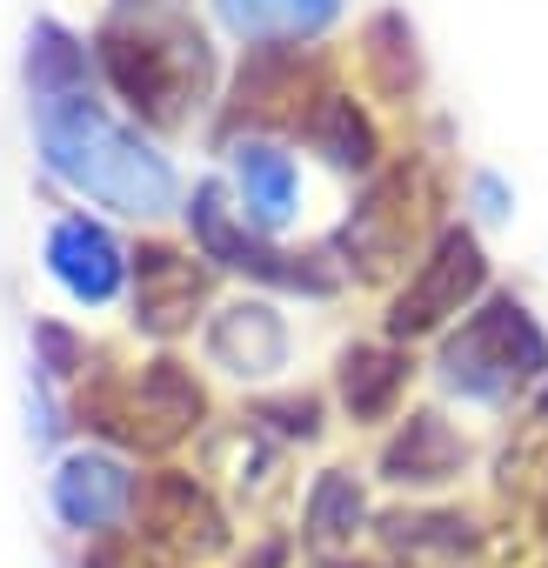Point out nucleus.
<instances>
[{"mask_svg":"<svg viewBox=\"0 0 548 568\" xmlns=\"http://www.w3.org/2000/svg\"><path fill=\"white\" fill-rule=\"evenodd\" d=\"M34 134H41L48 168L68 187L94 194L101 207H121V214H168L174 207V168L134 128H121L88 88L34 94Z\"/></svg>","mask_w":548,"mask_h":568,"instance_id":"1","label":"nucleus"},{"mask_svg":"<svg viewBox=\"0 0 548 568\" xmlns=\"http://www.w3.org/2000/svg\"><path fill=\"white\" fill-rule=\"evenodd\" d=\"M94 54L114 81V94L154 128L181 121L187 101L207 94V41L181 21H148V14L141 21H108Z\"/></svg>","mask_w":548,"mask_h":568,"instance_id":"2","label":"nucleus"},{"mask_svg":"<svg viewBox=\"0 0 548 568\" xmlns=\"http://www.w3.org/2000/svg\"><path fill=\"white\" fill-rule=\"evenodd\" d=\"M548 368V335L535 328V315L521 302H488L481 315H468V328L442 348V375L448 388L475 395V402H495L508 395L515 382H535Z\"/></svg>","mask_w":548,"mask_h":568,"instance_id":"3","label":"nucleus"},{"mask_svg":"<svg viewBox=\"0 0 548 568\" xmlns=\"http://www.w3.org/2000/svg\"><path fill=\"white\" fill-rule=\"evenodd\" d=\"M81 415H88L101 435L128 442V448H168V442H181V435L194 428L201 388L181 375V362H148L141 375L101 382L94 395H81Z\"/></svg>","mask_w":548,"mask_h":568,"instance_id":"4","label":"nucleus"},{"mask_svg":"<svg viewBox=\"0 0 548 568\" xmlns=\"http://www.w3.org/2000/svg\"><path fill=\"white\" fill-rule=\"evenodd\" d=\"M187 221H194V241L207 247V261H221V267H241V274H254V281H274V288L335 295V274H328V267H315L308 254H282V247H267L254 221L241 227V221L227 214V194H221L214 181H201V187H194V201H187Z\"/></svg>","mask_w":548,"mask_h":568,"instance_id":"5","label":"nucleus"},{"mask_svg":"<svg viewBox=\"0 0 548 568\" xmlns=\"http://www.w3.org/2000/svg\"><path fill=\"white\" fill-rule=\"evenodd\" d=\"M481 281H488V261H481L475 234L448 227V234L435 241V254L415 267V281L395 295L388 335H395V342H415V335L442 328L448 315H461V302H468V295H481Z\"/></svg>","mask_w":548,"mask_h":568,"instance_id":"6","label":"nucleus"},{"mask_svg":"<svg viewBox=\"0 0 548 568\" xmlns=\"http://www.w3.org/2000/svg\"><path fill=\"white\" fill-rule=\"evenodd\" d=\"M422 207H428V181L408 174V168H395V174H382V181L368 187V201L348 214L342 247L362 254V267H388L395 254H408V241H415V227H422Z\"/></svg>","mask_w":548,"mask_h":568,"instance_id":"7","label":"nucleus"},{"mask_svg":"<svg viewBox=\"0 0 548 568\" xmlns=\"http://www.w3.org/2000/svg\"><path fill=\"white\" fill-rule=\"evenodd\" d=\"M48 274L88 308L114 302L121 295V274H128V254L114 247V234L88 214H68L54 234H48Z\"/></svg>","mask_w":548,"mask_h":568,"instance_id":"8","label":"nucleus"},{"mask_svg":"<svg viewBox=\"0 0 548 568\" xmlns=\"http://www.w3.org/2000/svg\"><path fill=\"white\" fill-rule=\"evenodd\" d=\"M141 528H148V541L181 548V555H214V548L227 541L221 508H214L207 488H194L187 475H154V481L141 488Z\"/></svg>","mask_w":548,"mask_h":568,"instance_id":"9","label":"nucleus"},{"mask_svg":"<svg viewBox=\"0 0 548 568\" xmlns=\"http://www.w3.org/2000/svg\"><path fill=\"white\" fill-rule=\"evenodd\" d=\"M134 308L148 335H174L201 308V267L174 247H141L134 254Z\"/></svg>","mask_w":548,"mask_h":568,"instance_id":"10","label":"nucleus"},{"mask_svg":"<svg viewBox=\"0 0 548 568\" xmlns=\"http://www.w3.org/2000/svg\"><path fill=\"white\" fill-rule=\"evenodd\" d=\"M54 508L74 528H114L134 508V475L121 462H108V455H74L54 475Z\"/></svg>","mask_w":548,"mask_h":568,"instance_id":"11","label":"nucleus"},{"mask_svg":"<svg viewBox=\"0 0 548 568\" xmlns=\"http://www.w3.org/2000/svg\"><path fill=\"white\" fill-rule=\"evenodd\" d=\"M214 8L254 48H302L342 14V0H214Z\"/></svg>","mask_w":548,"mask_h":568,"instance_id":"12","label":"nucleus"},{"mask_svg":"<svg viewBox=\"0 0 548 568\" xmlns=\"http://www.w3.org/2000/svg\"><path fill=\"white\" fill-rule=\"evenodd\" d=\"M207 355L221 368H234V375H267V368L288 362V328H282V315H267L261 302H241V308H227L207 328Z\"/></svg>","mask_w":548,"mask_h":568,"instance_id":"13","label":"nucleus"},{"mask_svg":"<svg viewBox=\"0 0 548 568\" xmlns=\"http://www.w3.org/2000/svg\"><path fill=\"white\" fill-rule=\"evenodd\" d=\"M302 141H308L322 161H335V168H368V161H375V128H368V114H362L348 94H335V88H322V94L308 101Z\"/></svg>","mask_w":548,"mask_h":568,"instance_id":"14","label":"nucleus"},{"mask_svg":"<svg viewBox=\"0 0 548 568\" xmlns=\"http://www.w3.org/2000/svg\"><path fill=\"white\" fill-rule=\"evenodd\" d=\"M234 174H241V214L254 221V227H282L288 214H295V161L282 154V148H267V141H247L241 154H234Z\"/></svg>","mask_w":548,"mask_h":568,"instance_id":"15","label":"nucleus"},{"mask_svg":"<svg viewBox=\"0 0 548 568\" xmlns=\"http://www.w3.org/2000/svg\"><path fill=\"white\" fill-rule=\"evenodd\" d=\"M455 468H461V442L448 435L442 415H415L388 442V455H382V475L388 481H448Z\"/></svg>","mask_w":548,"mask_h":568,"instance_id":"16","label":"nucleus"},{"mask_svg":"<svg viewBox=\"0 0 548 568\" xmlns=\"http://www.w3.org/2000/svg\"><path fill=\"white\" fill-rule=\"evenodd\" d=\"M408 382V362L395 348H348L342 355V402L355 422H382Z\"/></svg>","mask_w":548,"mask_h":568,"instance_id":"17","label":"nucleus"},{"mask_svg":"<svg viewBox=\"0 0 548 568\" xmlns=\"http://www.w3.org/2000/svg\"><path fill=\"white\" fill-rule=\"evenodd\" d=\"M362 528V488H355V475H322L315 481V495H308V535L315 541H348Z\"/></svg>","mask_w":548,"mask_h":568,"instance_id":"18","label":"nucleus"},{"mask_svg":"<svg viewBox=\"0 0 548 568\" xmlns=\"http://www.w3.org/2000/svg\"><path fill=\"white\" fill-rule=\"evenodd\" d=\"M382 528H388L395 548H448V555L468 548V528L455 515H388Z\"/></svg>","mask_w":548,"mask_h":568,"instance_id":"19","label":"nucleus"},{"mask_svg":"<svg viewBox=\"0 0 548 568\" xmlns=\"http://www.w3.org/2000/svg\"><path fill=\"white\" fill-rule=\"evenodd\" d=\"M408 48H415V34H408V21H402V14H382V21L368 28V61L382 68V88H388V94H402V88H408V74L395 68ZM408 61H415V54H408Z\"/></svg>","mask_w":548,"mask_h":568,"instance_id":"20","label":"nucleus"},{"mask_svg":"<svg viewBox=\"0 0 548 568\" xmlns=\"http://www.w3.org/2000/svg\"><path fill=\"white\" fill-rule=\"evenodd\" d=\"M261 415H274V428L282 435H315V402L302 395V402H274V408H261Z\"/></svg>","mask_w":548,"mask_h":568,"instance_id":"21","label":"nucleus"},{"mask_svg":"<svg viewBox=\"0 0 548 568\" xmlns=\"http://www.w3.org/2000/svg\"><path fill=\"white\" fill-rule=\"evenodd\" d=\"M282 561H288V548L267 541V548H254V561H241V568H282Z\"/></svg>","mask_w":548,"mask_h":568,"instance_id":"22","label":"nucleus"},{"mask_svg":"<svg viewBox=\"0 0 548 568\" xmlns=\"http://www.w3.org/2000/svg\"><path fill=\"white\" fill-rule=\"evenodd\" d=\"M128 8H148V0H128Z\"/></svg>","mask_w":548,"mask_h":568,"instance_id":"23","label":"nucleus"}]
</instances>
